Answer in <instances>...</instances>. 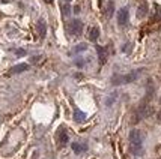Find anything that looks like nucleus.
<instances>
[{
    "label": "nucleus",
    "instance_id": "6e6552de",
    "mask_svg": "<svg viewBox=\"0 0 161 159\" xmlns=\"http://www.w3.org/2000/svg\"><path fill=\"white\" fill-rule=\"evenodd\" d=\"M74 120H75L77 123H83L84 120H86V114H84L81 110L75 108V110H74Z\"/></svg>",
    "mask_w": 161,
    "mask_h": 159
},
{
    "label": "nucleus",
    "instance_id": "6ab92c4d",
    "mask_svg": "<svg viewBox=\"0 0 161 159\" xmlns=\"http://www.w3.org/2000/svg\"><path fill=\"white\" fill-rule=\"evenodd\" d=\"M0 2H3V3H8V2H9V0H0Z\"/></svg>",
    "mask_w": 161,
    "mask_h": 159
},
{
    "label": "nucleus",
    "instance_id": "0eeeda50",
    "mask_svg": "<svg viewBox=\"0 0 161 159\" xmlns=\"http://www.w3.org/2000/svg\"><path fill=\"white\" fill-rule=\"evenodd\" d=\"M36 29H38V35L41 36V38H44V36H45V33H47V26H45V21H44V20L38 21Z\"/></svg>",
    "mask_w": 161,
    "mask_h": 159
},
{
    "label": "nucleus",
    "instance_id": "aec40b11",
    "mask_svg": "<svg viewBox=\"0 0 161 159\" xmlns=\"http://www.w3.org/2000/svg\"><path fill=\"white\" fill-rule=\"evenodd\" d=\"M45 2H47V3H51V2H53V0H45Z\"/></svg>",
    "mask_w": 161,
    "mask_h": 159
},
{
    "label": "nucleus",
    "instance_id": "f03ea898",
    "mask_svg": "<svg viewBox=\"0 0 161 159\" xmlns=\"http://www.w3.org/2000/svg\"><path fill=\"white\" fill-rule=\"evenodd\" d=\"M66 29H68L69 35L78 36V35H81V32H83V23L80 20H72L71 23H68Z\"/></svg>",
    "mask_w": 161,
    "mask_h": 159
},
{
    "label": "nucleus",
    "instance_id": "9d476101",
    "mask_svg": "<svg viewBox=\"0 0 161 159\" xmlns=\"http://www.w3.org/2000/svg\"><path fill=\"white\" fill-rule=\"evenodd\" d=\"M98 36H99V29L98 27H92L91 30H89V39H91L92 42L97 41Z\"/></svg>",
    "mask_w": 161,
    "mask_h": 159
},
{
    "label": "nucleus",
    "instance_id": "f8f14e48",
    "mask_svg": "<svg viewBox=\"0 0 161 159\" xmlns=\"http://www.w3.org/2000/svg\"><path fill=\"white\" fill-rule=\"evenodd\" d=\"M146 14H147V5L146 3H140V6H139V12H137V17H139V18H143Z\"/></svg>",
    "mask_w": 161,
    "mask_h": 159
},
{
    "label": "nucleus",
    "instance_id": "7ed1b4c3",
    "mask_svg": "<svg viewBox=\"0 0 161 159\" xmlns=\"http://www.w3.org/2000/svg\"><path fill=\"white\" fill-rule=\"evenodd\" d=\"M139 75V72H131V74H128V75H116L113 78V84H126V83H131L133 80H136Z\"/></svg>",
    "mask_w": 161,
    "mask_h": 159
},
{
    "label": "nucleus",
    "instance_id": "1a4fd4ad",
    "mask_svg": "<svg viewBox=\"0 0 161 159\" xmlns=\"http://www.w3.org/2000/svg\"><path fill=\"white\" fill-rule=\"evenodd\" d=\"M27 69H29L27 63H20V65H17V66H14L11 69V74H20V72H24V71H27Z\"/></svg>",
    "mask_w": 161,
    "mask_h": 159
},
{
    "label": "nucleus",
    "instance_id": "423d86ee",
    "mask_svg": "<svg viewBox=\"0 0 161 159\" xmlns=\"http://www.w3.org/2000/svg\"><path fill=\"white\" fill-rule=\"evenodd\" d=\"M57 140H59V144H66L68 143V134H66V129L65 128H59L57 131Z\"/></svg>",
    "mask_w": 161,
    "mask_h": 159
},
{
    "label": "nucleus",
    "instance_id": "2eb2a0df",
    "mask_svg": "<svg viewBox=\"0 0 161 159\" xmlns=\"http://www.w3.org/2000/svg\"><path fill=\"white\" fill-rule=\"evenodd\" d=\"M155 18L161 21V6L160 5H155Z\"/></svg>",
    "mask_w": 161,
    "mask_h": 159
},
{
    "label": "nucleus",
    "instance_id": "dca6fc26",
    "mask_svg": "<svg viewBox=\"0 0 161 159\" xmlns=\"http://www.w3.org/2000/svg\"><path fill=\"white\" fill-rule=\"evenodd\" d=\"M86 48H87V45H86V44H80V45H77V47L74 48V53H80V51H84Z\"/></svg>",
    "mask_w": 161,
    "mask_h": 159
},
{
    "label": "nucleus",
    "instance_id": "9b49d317",
    "mask_svg": "<svg viewBox=\"0 0 161 159\" xmlns=\"http://www.w3.org/2000/svg\"><path fill=\"white\" fill-rule=\"evenodd\" d=\"M72 150L75 153H83L86 152V146L81 144V143H72Z\"/></svg>",
    "mask_w": 161,
    "mask_h": 159
},
{
    "label": "nucleus",
    "instance_id": "f257e3e1",
    "mask_svg": "<svg viewBox=\"0 0 161 159\" xmlns=\"http://www.w3.org/2000/svg\"><path fill=\"white\" fill-rule=\"evenodd\" d=\"M143 140L145 135L143 132L139 129H134L130 134V147H131V152L136 156H142L143 155Z\"/></svg>",
    "mask_w": 161,
    "mask_h": 159
},
{
    "label": "nucleus",
    "instance_id": "39448f33",
    "mask_svg": "<svg viewBox=\"0 0 161 159\" xmlns=\"http://www.w3.org/2000/svg\"><path fill=\"white\" fill-rule=\"evenodd\" d=\"M97 53H98V59H99V63L104 65L105 60H107V56H108V50L105 47H97Z\"/></svg>",
    "mask_w": 161,
    "mask_h": 159
},
{
    "label": "nucleus",
    "instance_id": "20e7f679",
    "mask_svg": "<svg viewBox=\"0 0 161 159\" xmlns=\"http://www.w3.org/2000/svg\"><path fill=\"white\" fill-rule=\"evenodd\" d=\"M128 21H130V11H128V8H122L118 14V23H119V26H126Z\"/></svg>",
    "mask_w": 161,
    "mask_h": 159
},
{
    "label": "nucleus",
    "instance_id": "a211bd4d",
    "mask_svg": "<svg viewBox=\"0 0 161 159\" xmlns=\"http://www.w3.org/2000/svg\"><path fill=\"white\" fill-rule=\"evenodd\" d=\"M60 3H71V0H62Z\"/></svg>",
    "mask_w": 161,
    "mask_h": 159
},
{
    "label": "nucleus",
    "instance_id": "ddd939ff",
    "mask_svg": "<svg viewBox=\"0 0 161 159\" xmlns=\"http://www.w3.org/2000/svg\"><path fill=\"white\" fill-rule=\"evenodd\" d=\"M60 8H62V15L63 17H68L71 14V5L69 3H60Z\"/></svg>",
    "mask_w": 161,
    "mask_h": 159
},
{
    "label": "nucleus",
    "instance_id": "4468645a",
    "mask_svg": "<svg viewBox=\"0 0 161 159\" xmlns=\"http://www.w3.org/2000/svg\"><path fill=\"white\" fill-rule=\"evenodd\" d=\"M113 12H114V5H113V2H108V5H107V11H105V15H107V17H112Z\"/></svg>",
    "mask_w": 161,
    "mask_h": 159
},
{
    "label": "nucleus",
    "instance_id": "f3484780",
    "mask_svg": "<svg viewBox=\"0 0 161 159\" xmlns=\"http://www.w3.org/2000/svg\"><path fill=\"white\" fill-rule=\"evenodd\" d=\"M15 53H17L18 56H24V54H26V51H24V50H17Z\"/></svg>",
    "mask_w": 161,
    "mask_h": 159
}]
</instances>
